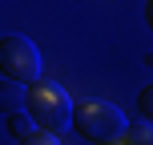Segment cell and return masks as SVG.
Wrapping results in <instances>:
<instances>
[{"label":"cell","instance_id":"6da1fadb","mask_svg":"<svg viewBox=\"0 0 153 145\" xmlns=\"http://www.w3.org/2000/svg\"><path fill=\"white\" fill-rule=\"evenodd\" d=\"M125 113L113 105V101H101V97H85L73 105V129L81 133L85 141H97V145H121L125 137Z\"/></svg>","mask_w":153,"mask_h":145},{"label":"cell","instance_id":"7a4b0ae2","mask_svg":"<svg viewBox=\"0 0 153 145\" xmlns=\"http://www.w3.org/2000/svg\"><path fill=\"white\" fill-rule=\"evenodd\" d=\"M73 105L76 101L56 81H40V77L28 85V93H24V109L32 113V121L45 125V129H53V133H65L73 125Z\"/></svg>","mask_w":153,"mask_h":145},{"label":"cell","instance_id":"3957f363","mask_svg":"<svg viewBox=\"0 0 153 145\" xmlns=\"http://www.w3.org/2000/svg\"><path fill=\"white\" fill-rule=\"evenodd\" d=\"M0 73H4V81H12V85H32L40 77L36 45H32L28 36H20V32H8V36L0 40Z\"/></svg>","mask_w":153,"mask_h":145},{"label":"cell","instance_id":"277c9868","mask_svg":"<svg viewBox=\"0 0 153 145\" xmlns=\"http://www.w3.org/2000/svg\"><path fill=\"white\" fill-rule=\"evenodd\" d=\"M4 129H8V137H12V141H24V137H28L32 129H36V121H32V113L24 109V113H8Z\"/></svg>","mask_w":153,"mask_h":145},{"label":"cell","instance_id":"5b68a950","mask_svg":"<svg viewBox=\"0 0 153 145\" xmlns=\"http://www.w3.org/2000/svg\"><path fill=\"white\" fill-rule=\"evenodd\" d=\"M121 145H153V121L145 117V121H137V125H125Z\"/></svg>","mask_w":153,"mask_h":145},{"label":"cell","instance_id":"8992f818","mask_svg":"<svg viewBox=\"0 0 153 145\" xmlns=\"http://www.w3.org/2000/svg\"><path fill=\"white\" fill-rule=\"evenodd\" d=\"M137 109H141V117H149V121H153V81L137 93Z\"/></svg>","mask_w":153,"mask_h":145},{"label":"cell","instance_id":"52a82bcc","mask_svg":"<svg viewBox=\"0 0 153 145\" xmlns=\"http://www.w3.org/2000/svg\"><path fill=\"white\" fill-rule=\"evenodd\" d=\"M145 24H149V32H153V0H145Z\"/></svg>","mask_w":153,"mask_h":145}]
</instances>
